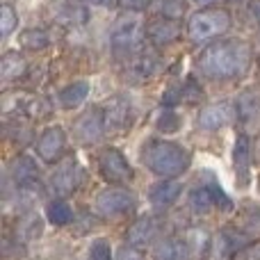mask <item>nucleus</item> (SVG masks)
I'll return each instance as SVG.
<instances>
[{"label":"nucleus","mask_w":260,"mask_h":260,"mask_svg":"<svg viewBox=\"0 0 260 260\" xmlns=\"http://www.w3.org/2000/svg\"><path fill=\"white\" fill-rule=\"evenodd\" d=\"M180 197V185L176 180H160L151 187L148 192V199L155 208H167Z\"/></svg>","instance_id":"nucleus-15"},{"label":"nucleus","mask_w":260,"mask_h":260,"mask_svg":"<svg viewBox=\"0 0 260 260\" xmlns=\"http://www.w3.org/2000/svg\"><path fill=\"white\" fill-rule=\"evenodd\" d=\"M105 126H108V123H105L103 110H101V108H91V110H87V112L76 121V135H78V139H80V142L89 144V142L101 139Z\"/></svg>","instance_id":"nucleus-8"},{"label":"nucleus","mask_w":260,"mask_h":260,"mask_svg":"<svg viewBox=\"0 0 260 260\" xmlns=\"http://www.w3.org/2000/svg\"><path fill=\"white\" fill-rule=\"evenodd\" d=\"M235 114H238V110L231 103H215V105H208V108L201 110L197 123H199V128L217 130V128H224L226 123L233 121Z\"/></svg>","instance_id":"nucleus-9"},{"label":"nucleus","mask_w":260,"mask_h":260,"mask_svg":"<svg viewBox=\"0 0 260 260\" xmlns=\"http://www.w3.org/2000/svg\"><path fill=\"white\" fill-rule=\"evenodd\" d=\"M153 253H155V260H185L187 249L178 240H165V242L157 244Z\"/></svg>","instance_id":"nucleus-21"},{"label":"nucleus","mask_w":260,"mask_h":260,"mask_svg":"<svg viewBox=\"0 0 260 260\" xmlns=\"http://www.w3.org/2000/svg\"><path fill=\"white\" fill-rule=\"evenodd\" d=\"M142 162L153 171V174L162 176V178H174V176L183 174L189 167L192 157L183 146L174 142H160L153 139L144 146L142 151Z\"/></svg>","instance_id":"nucleus-2"},{"label":"nucleus","mask_w":260,"mask_h":260,"mask_svg":"<svg viewBox=\"0 0 260 260\" xmlns=\"http://www.w3.org/2000/svg\"><path fill=\"white\" fill-rule=\"evenodd\" d=\"M105 123L112 128H126L128 126V105L117 103L108 110V117H105Z\"/></svg>","instance_id":"nucleus-26"},{"label":"nucleus","mask_w":260,"mask_h":260,"mask_svg":"<svg viewBox=\"0 0 260 260\" xmlns=\"http://www.w3.org/2000/svg\"><path fill=\"white\" fill-rule=\"evenodd\" d=\"M203 99V89L197 85V80H192V78H187L185 80V85L180 87H171V89L165 91V96H162V103L165 105H174V103H197V101Z\"/></svg>","instance_id":"nucleus-13"},{"label":"nucleus","mask_w":260,"mask_h":260,"mask_svg":"<svg viewBox=\"0 0 260 260\" xmlns=\"http://www.w3.org/2000/svg\"><path fill=\"white\" fill-rule=\"evenodd\" d=\"M87 5H96V7H110L114 0H85Z\"/></svg>","instance_id":"nucleus-34"},{"label":"nucleus","mask_w":260,"mask_h":260,"mask_svg":"<svg viewBox=\"0 0 260 260\" xmlns=\"http://www.w3.org/2000/svg\"><path fill=\"white\" fill-rule=\"evenodd\" d=\"M231 27V14L221 7H212V9H201L189 18V39L197 44H206L210 39L221 37L226 30Z\"/></svg>","instance_id":"nucleus-3"},{"label":"nucleus","mask_w":260,"mask_h":260,"mask_svg":"<svg viewBox=\"0 0 260 260\" xmlns=\"http://www.w3.org/2000/svg\"><path fill=\"white\" fill-rule=\"evenodd\" d=\"M46 215H48V221L55 226H64L71 221L73 217V210L69 208V203L64 201H50L48 208H46Z\"/></svg>","instance_id":"nucleus-22"},{"label":"nucleus","mask_w":260,"mask_h":260,"mask_svg":"<svg viewBox=\"0 0 260 260\" xmlns=\"http://www.w3.org/2000/svg\"><path fill=\"white\" fill-rule=\"evenodd\" d=\"M194 3H210V0H194Z\"/></svg>","instance_id":"nucleus-36"},{"label":"nucleus","mask_w":260,"mask_h":260,"mask_svg":"<svg viewBox=\"0 0 260 260\" xmlns=\"http://www.w3.org/2000/svg\"><path fill=\"white\" fill-rule=\"evenodd\" d=\"M251 14H253V18L260 23V0H253L251 3Z\"/></svg>","instance_id":"nucleus-35"},{"label":"nucleus","mask_w":260,"mask_h":260,"mask_svg":"<svg viewBox=\"0 0 260 260\" xmlns=\"http://www.w3.org/2000/svg\"><path fill=\"white\" fill-rule=\"evenodd\" d=\"M233 260H260V240L258 242H251V244H244L233 256Z\"/></svg>","instance_id":"nucleus-31"},{"label":"nucleus","mask_w":260,"mask_h":260,"mask_svg":"<svg viewBox=\"0 0 260 260\" xmlns=\"http://www.w3.org/2000/svg\"><path fill=\"white\" fill-rule=\"evenodd\" d=\"M99 167L108 183H128V180H133V167L128 165L123 153L117 151V148H108V151L101 153Z\"/></svg>","instance_id":"nucleus-5"},{"label":"nucleus","mask_w":260,"mask_h":260,"mask_svg":"<svg viewBox=\"0 0 260 260\" xmlns=\"http://www.w3.org/2000/svg\"><path fill=\"white\" fill-rule=\"evenodd\" d=\"M16 25H18V16L14 14L12 5H3V12H0V32H3V37H7Z\"/></svg>","instance_id":"nucleus-27"},{"label":"nucleus","mask_w":260,"mask_h":260,"mask_svg":"<svg viewBox=\"0 0 260 260\" xmlns=\"http://www.w3.org/2000/svg\"><path fill=\"white\" fill-rule=\"evenodd\" d=\"M157 128L165 130V133H176V130L180 128V119L176 112H171V110H165V112L157 117Z\"/></svg>","instance_id":"nucleus-29"},{"label":"nucleus","mask_w":260,"mask_h":260,"mask_svg":"<svg viewBox=\"0 0 260 260\" xmlns=\"http://www.w3.org/2000/svg\"><path fill=\"white\" fill-rule=\"evenodd\" d=\"M155 69H157V57L153 53L142 50V53H137V57L130 62V76L137 82H142V80H146V78H151L153 73H155Z\"/></svg>","instance_id":"nucleus-17"},{"label":"nucleus","mask_w":260,"mask_h":260,"mask_svg":"<svg viewBox=\"0 0 260 260\" xmlns=\"http://www.w3.org/2000/svg\"><path fill=\"white\" fill-rule=\"evenodd\" d=\"M25 71V59L18 53H5L0 59V76L3 80H18V76H23Z\"/></svg>","instance_id":"nucleus-19"},{"label":"nucleus","mask_w":260,"mask_h":260,"mask_svg":"<svg viewBox=\"0 0 260 260\" xmlns=\"http://www.w3.org/2000/svg\"><path fill=\"white\" fill-rule=\"evenodd\" d=\"M117 260H146V258H144V253L137 251L135 247H123L121 251H119Z\"/></svg>","instance_id":"nucleus-32"},{"label":"nucleus","mask_w":260,"mask_h":260,"mask_svg":"<svg viewBox=\"0 0 260 260\" xmlns=\"http://www.w3.org/2000/svg\"><path fill=\"white\" fill-rule=\"evenodd\" d=\"M80 178H82V169L78 167V162L64 160L53 174V189L59 194H69L80 185Z\"/></svg>","instance_id":"nucleus-11"},{"label":"nucleus","mask_w":260,"mask_h":260,"mask_svg":"<svg viewBox=\"0 0 260 260\" xmlns=\"http://www.w3.org/2000/svg\"><path fill=\"white\" fill-rule=\"evenodd\" d=\"M12 176L14 180H16V185H21V187H32V185L39 183V167H37V162L32 160V157H16L12 165Z\"/></svg>","instance_id":"nucleus-14"},{"label":"nucleus","mask_w":260,"mask_h":260,"mask_svg":"<svg viewBox=\"0 0 260 260\" xmlns=\"http://www.w3.org/2000/svg\"><path fill=\"white\" fill-rule=\"evenodd\" d=\"M233 165H235V174L240 178V187L249 185V165H251V146H249V137L240 135L235 139V148H233Z\"/></svg>","instance_id":"nucleus-12"},{"label":"nucleus","mask_w":260,"mask_h":260,"mask_svg":"<svg viewBox=\"0 0 260 260\" xmlns=\"http://www.w3.org/2000/svg\"><path fill=\"white\" fill-rule=\"evenodd\" d=\"M89 260H112V249L105 240H96L89 249Z\"/></svg>","instance_id":"nucleus-30"},{"label":"nucleus","mask_w":260,"mask_h":260,"mask_svg":"<svg viewBox=\"0 0 260 260\" xmlns=\"http://www.w3.org/2000/svg\"><path fill=\"white\" fill-rule=\"evenodd\" d=\"M146 35L137 21H121L112 32V50L117 55H133L142 48V39Z\"/></svg>","instance_id":"nucleus-4"},{"label":"nucleus","mask_w":260,"mask_h":260,"mask_svg":"<svg viewBox=\"0 0 260 260\" xmlns=\"http://www.w3.org/2000/svg\"><path fill=\"white\" fill-rule=\"evenodd\" d=\"M153 9L165 18H183V14L187 12V0H153Z\"/></svg>","instance_id":"nucleus-20"},{"label":"nucleus","mask_w":260,"mask_h":260,"mask_svg":"<svg viewBox=\"0 0 260 260\" xmlns=\"http://www.w3.org/2000/svg\"><path fill=\"white\" fill-rule=\"evenodd\" d=\"M146 37L153 46H169L180 37V23L174 21V18L160 16V18H155V21L148 23Z\"/></svg>","instance_id":"nucleus-10"},{"label":"nucleus","mask_w":260,"mask_h":260,"mask_svg":"<svg viewBox=\"0 0 260 260\" xmlns=\"http://www.w3.org/2000/svg\"><path fill=\"white\" fill-rule=\"evenodd\" d=\"M87 94H89V82L78 80L59 91V103H62V108L71 110V108H76V105H80L82 101L87 99Z\"/></svg>","instance_id":"nucleus-18"},{"label":"nucleus","mask_w":260,"mask_h":260,"mask_svg":"<svg viewBox=\"0 0 260 260\" xmlns=\"http://www.w3.org/2000/svg\"><path fill=\"white\" fill-rule=\"evenodd\" d=\"M21 44L25 46V48H30V50H41V48L48 46V35H46L44 30L32 27V30H25L21 35Z\"/></svg>","instance_id":"nucleus-25"},{"label":"nucleus","mask_w":260,"mask_h":260,"mask_svg":"<svg viewBox=\"0 0 260 260\" xmlns=\"http://www.w3.org/2000/svg\"><path fill=\"white\" fill-rule=\"evenodd\" d=\"M135 197L126 189H105L96 199V210L105 217H119L123 212L133 210Z\"/></svg>","instance_id":"nucleus-6"},{"label":"nucleus","mask_w":260,"mask_h":260,"mask_svg":"<svg viewBox=\"0 0 260 260\" xmlns=\"http://www.w3.org/2000/svg\"><path fill=\"white\" fill-rule=\"evenodd\" d=\"M251 62V50L240 39H226L210 44L197 59L199 71L212 80H231L242 76Z\"/></svg>","instance_id":"nucleus-1"},{"label":"nucleus","mask_w":260,"mask_h":260,"mask_svg":"<svg viewBox=\"0 0 260 260\" xmlns=\"http://www.w3.org/2000/svg\"><path fill=\"white\" fill-rule=\"evenodd\" d=\"M119 7L130 9V12H139V9L146 7V0H117Z\"/></svg>","instance_id":"nucleus-33"},{"label":"nucleus","mask_w":260,"mask_h":260,"mask_svg":"<svg viewBox=\"0 0 260 260\" xmlns=\"http://www.w3.org/2000/svg\"><path fill=\"white\" fill-rule=\"evenodd\" d=\"M206 187L210 189V194H212V201H215V206H217V208H221V210H231V208H233V203H231V199L226 197V192L219 187V185L215 183V180H208V183H206Z\"/></svg>","instance_id":"nucleus-28"},{"label":"nucleus","mask_w":260,"mask_h":260,"mask_svg":"<svg viewBox=\"0 0 260 260\" xmlns=\"http://www.w3.org/2000/svg\"><path fill=\"white\" fill-rule=\"evenodd\" d=\"M189 203H192V208L197 212H208L212 206H215V201H212V194H210V189H208L206 185H201V187L194 189L192 197H189Z\"/></svg>","instance_id":"nucleus-24"},{"label":"nucleus","mask_w":260,"mask_h":260,"mask_svg":"<svg viewBox=\"0 0 260 260\" xmlns=\"http://www.w3.org/2000/svg\"><path fill=\"white\" fill-rule=\"evenodd\" d=\"M235 110H238V114L242 119H251L260 110V94H256V91H244V94L238 99Z\"/></svg>","instance_id":"nucleus-23"},{"label":"nucleus","mask_w":260,"mask_h":260,"mask_svg":"<svg viewBox=\"0 0 260 260\" xmlns=\"http://www.w3.org/2000/svg\"><path fill=\"white\" fill-rule=\"evenodd\" d=\"M64 146H67V135L59 126L46 128L41 133L39 142H37V155L44 162H55L59 155H62Z\"/></svg>","instance_id":"nucleus-7"},{"label":"nucleus","mask_w":260,"mask_h":260,"mask_svg":"<svg viewBox=\"0 0 260 260\" xmlns=\"http://www.w3.org/2000/svg\"><path fill=\"white\" fill-rule=\"evenodd\" d=\"M153 235H155V221L151 217H142L128 229V242L133 247H142V244L151 242Z\"/></svg>","instance_id":"nucleus-16"}]
</instances>
